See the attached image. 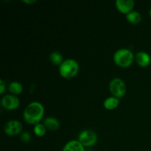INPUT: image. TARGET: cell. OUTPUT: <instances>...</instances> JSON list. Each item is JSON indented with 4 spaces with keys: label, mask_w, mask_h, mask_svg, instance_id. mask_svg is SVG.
<instances>
[{
    "label": "cell",
    "mask_w": 151,
    "mask_h": 151,
    "mask_svg": "<svg viewBox=\"0 0 151 151\" xmlns=\"http://www.w3.org/2000/svg\"><path fill=\"white\" fill-rule=\"evenodd\" d=\"M44 115V107L41 103L37 101L29 103L24 109L23 116L24 120L30 125L39 123Z\"/></svg>",
    "instance_id": "1"
},
{
    "label": "cell",
    "mask_w": 151,
    "mask_h": 151,
    "mask_svg": "<svg viewBox=\"0 0 151 151\" xmlns=\"http://www.w3.org/2000/svg\"><path fill=\"white\" fill-rule=\"evenodd\" d=\"M113 58L116 66L122 68H127L131 66L135 59V55L129 49L121 48L115 52Z\"/></svg>",
    "instance_id": "2"
},
{
    "label": "cell",
    "mask_w": 151,
    "mask_h": 151,
    "mask_svg": "<svg viewBox=\"0 0 151 151\" xmlns=\"http://www.w3.org/2000/svg\"><path fill=\"white\" fill-rule=\"evenodd\" d=\"M80 66L77 60L67 58L59 66V73L63 78H72L78 75Z\"/></svg>",
    "instance_id": "3"
},
{
    "label": "cell",
    "mask_w": 151,
    "mask_h": 151,
    "mask_svg": "<svg viewBox=\"0 0 151 151\" xmlns=\"http://www.w3.org/2000/svg\"><path fill=\"white\" fill-rule=\"evenodd\" d=\"M127 87L125 83L120 78H114L109 83V90L114 97L121 98L126 93Z\"/></svg>",
    "instance_id": "4"
},
{
    "label": "cell",
    "mask_w": 151,
    "mask_h": 151,
    "mask_svg": "<svg viewBox=\"0 0 151 151\" xmlns=\"http://www.w3.org/2000/svg\"><path fill=\"white\" fill-rule=\"evenodd\" d=\"M78 141L84 147H91L97 143V135L95 132L91 130H84L80 133Z\"/></svg>",
    "instance_id": "5"
},
{
    "label": "cell",
    "mask_w": 151,
    "mask_h": 151,
    "mask_svg": "<svg viewBox=\"0 0 151 151\" xmlns=\"http://www.w3.org/2000/svg\"><path fill=\"white\" fill-rule=\"evenodd\" d=\"M1 104L6 110H15L19 107L20 100L17 96L13 94H5L1 98Z\"/></svg>",
    "instance_id": "6"
},
{
    "label": "cell",
    "mask_w": 151,
    "mask_h": 151,
    "mask_svg": "<svg viewBox=\"0 0 151 151\" xmlns=\"http://www.w3.org/2000/svg\"><path fill=\"white\" fill-rule=\"evenodd\" d=\"M22 128L23 126L22 122L16 119H12L5 124L4 127V131L7 135L10 137H15L22 132Z\"/></svg>",
    "instance_id": "7"
},
{
    "label": "cell",
    "mask_w": 151,
    "mask_h": 151,
    "mask_svg": "<svg viewBox=\"0 0 151 151\" xmlns=\"http://www.w3.org/2000/svg\"><path fill=\"white\" fill-rule=\"evenodd\" d=\"M115 5L118 11L123 14H128L134 7V0H116Z\"/></svg>",
    "instance_id": "8"
},
{
    "label": "cell",
    "mask_w": 151,
    "mask_h": 151,
    "mask_svg": "<svg viewBox=\"0 0 151 151\" xmlns=\"http://www.w3.org/2000/svg\"><path fill=\"white\" fill-rule=\"evenodd\" d=\"M136 62L141 67H147L151 63V58L150 55L145 51H140L136 54Z\"/></svg>",
    "instance_id": "9"
},
{
    "label": "cell",
    "mask_w": 151,
    "mask_h": 151,
    "mask_svg": "<svg viewBox=\"0 0 151 151\" xmlns=\"http://www.w3.org/2000/svg\"><path fill=\"white\" fill-rule=\"evenodd\" d=\"M62 151H86L85 147L78 140H71L63 147Z\"/></svg>",
    "instance_id": "10"
},
{
    "label": "cell",
    "mask_w": 151,
    "mask_h": 151,
    "mask_svg": "<svg viewBox=\"0 0 151 151\" xmlns=\"http://www.w3.org/2000/svg\"><path fill=\"white\" fill-rule=\"evenodd\" d=\"M43 124L45 125L47 129L51 131H56L60 128L59 121L58 120V119H56L55 117H53V116L46 117L43 121Z\"/></svg>",
    "instance_id": "11"
},
{
    "label": "cell",
    "mask_w": 151,
    "mask_h": 151,
    "mask_svg": "<svg viewBox=\"0 0 151 151\" xmlns=\"http://www.w3.org/2000/svg\"><path fill=\"white\" fill-rule=\"evenodd\" d=\"M119 105V98H116V97H114V96L107 97L104 100V102H103V106H104L105 109H108V110H114V109H116Z\"/></svg>",
    "instance_id": "12"
},
{
    "label": "cell",
    "mask_w": 151,
    "mask_h": 151,
    "mask_svg": "<svg viewBox=\"0 0 151 151\" xmlns=\"http://www.w3.org/2000/svg\"><path fill=\"white\" fill-rule=\"evenodd\" d=\"M8 90L13 95H19L23 91V86L18 81H12L9 84Z\"/></svg>",
    "instance_id": "13"
},
{
    "label": "cell",
    "mask_w": 151,
    "mask_h": 151,
    "mask_svg": "<svg viewBox=\"0 0 151 151\" xmlns=\"http://www.w3.org/2000/svg\"><path fill=\"white\" fill-rule=\"evenodd\" d=\"M126 19L129 23L132 24H137L142 21V15L136 10H132L126 15Z\"/></svg>",
    "instance_id": "14"
},
{
    "label": "cell",
    "mask_w": 151,
    "mask_h": 151,
    "mask_svg": "<svg viewBox=\"0 0 151 151\" xmlns=\"http://www.w3.org/2000/svg\"><path fill=\"white\" fill-rule=\"evenodd\" d=\"M50 61L52 62V63H53V64L55 65V66H60V65L63 62V56H62V55L58 51L52 52L50 54Z\"/></svg>",
    "instance_id": "15"
},
{
    "label": "cell",
    "mask_w": 151,
    "mask_h": 151,
    "mask_svg": "<svg viewBox=\"0 0 151 151\" xmlns=\"http://www.w3.org/2000/svg\"><path fill=\"white\" fill-rule=\"evenodd\" d=\"M47 128L45 127V125L43 123H37L34 125L33 128V132L37 137H44V135L47 133Z\"/></svg>",
    "instance_id": "16"
},
{
    "label": "cell",
    "mask_w": 151,
    "mask_h": 151,
    "mask_svg": "<svg viewBox=\"0 0 151 151\" xmlns=\"http://www.w3.org/2000/svg\"><path fill=\"white\" fill-rule=\"evenodd\" d=\"M21 140L23 142H29L31 140V135L28 132H24L22 133L21 135Z\"/></svg>",
    "instance_id": "17"
},
{
    "label": "cell",
    "mask_w": 151,
    "mask_h": 151,
    "mask_svg": "<svg viewBox=\"0 0 151 151\" xmlns=\"http://www.w3.org/2000/svg\"><path fill=\"white\" fill-rule=\"evenodd\" d=\"M6 90V84L2 79L0 80V94H2Z\"/></svg>",
    "instance_id": "18"
},
{
    "label": "cell",
    "mask_w": 151,
    "mask_h": 151,
    "mask_svg": "<svg viewBox=\"0 0 151 151\" xmlns=\"http://www.w3.org/2000/svg\"><path fill=\"white\" fill-rule=\"evenodd\" d=\"M36 0H22V2L26 3V4H34L36 2Z\"/></svg>",
    "instance_id": "19"
},
{
    "label": "cell",
    "mask_w": 151,
    "mask_h": 151,
    "mask_svg": "<svg viewBox=\"0 0 151 151\" xmlns=\"http://www.w3.org/2000/svg\"><path fill=\"white\" fill-rule=\"evenodd\" d=\"M149 14H150V16L151 17V9L150 10V11H149Z\"/></svg>",
    "instance_id": "20"
}]
</instances>
